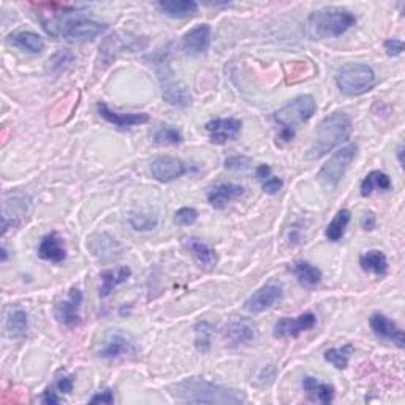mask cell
Returning <instances> with one entry per match:
<instances>
[{"instance_id": "1", "label": "cell", "mask_w": 405, "mask_h": 405, "mask_svg": "<svg viewBox=\"0 0 405 405\" xmlns=\"http://www.w3.org/2000/svg\"><path fill=\"white\" fill-rule=\"evenodd\" d=\"M178 401L187 404H244L242 392L203 378H185L176 385Z\"/></svg>"}, {"instance_id": "2", "label": "cell", "mask_w": 405, "mask_h": 405, "mask_svg": "<svg viewBox=\"0 0 405 405\" xmlns=\"http://www.w3.org/2000/svg\"><path fill=\"white\" fill-rule=\"evenodd\" d=\"M352 119L347 113H336L326 116L317 127L312 145L307 149L306 159L307 160H319L323 155L331 152L333 149L340 146L342 142L347 141L352 135Z\"/></svg>"}, {"instance_id": "3", "label": "cell", "mask_w": 405, "mask_h": 405, "mask_svg": "<svg viewBox=\"0 0 405 405\" xmlns=\"http://www.w3.org/2000/svg\"><path fill=\"white\" fill-rule=\"evenodd\" d=\"M357 24V16L342 7H325L310 13L306 22L307 35L312 40L336 39Z\"/></svg>"}, {"instance_id": "4", "label": "cell", "mask_w": 405, "mask_h": 405, "mask_svg": "<svg viewBox=\"0 0 405 405\" xmlns=\"http://www.w3.org/2000/svg\"><path fill=\"white\" fill-rule=\"evenodd\" d=\"M336 83L342 93L348 97H358L369 92L377 84V77L369 65L348 64L340 68Z\"/></svg>"}, {"instance_id": "5", "label": "cell", "mask_w": 405, "mask_h": 405, "mask_svg": "<svg viewBox=\"0 0 405 405\" xmlns=\"http://www.w3.org/2000/svg\"><path fill=\"white\" fill-rule=\"evenodd\" d=\"M315 111L317 102L312 95H299L276 111L274 113V121L282 128L295 130L299 124L307 122L315 114Z\"/></svg>"}, {"instance_id": "6", "label": "cell", "mask_w": 405, "mask_h": 405, "mask_svg": "<svg viewBox=\"0 0 405 405\" xmlns=\"http://www.w3.org/2000/svg\"><path fill=\"white\" fill-rule=\"evenodd\" d=\"M357 154H358L357 145H348L339 149V151L321 166V170L319 173V180L321 182V185L326 187L328 190H334L336 187L339 185L342 178H344L348 166L352 165V161L357 157Z\"/></svg>"}, {"instance_id": "7", "label": "cell", "mask_w": 405, "mask_h": 405, "mask_svg": "<svg viewBox=\"0 0 405 405\" xmlns=\"http://www.w3.org/2000/svg\"><path fill=\"white\" fill-rule=\"evenodd\" d=\"M60 35L64 36L67 41L72 43H83L91 41L103 32L107 26L91 18L77 15V16H68L64 21L60 22Z\"/></svg>"}, {"instance_id": "8", "label": "cell", "mask_w": 405, "mask_h": 405, "mask_svg": "<svg viewBox=\"0 0 405 405\" xmlns=\"http://www.w3.org/2000/svg\"><path fill=\"white\" fill-rule=\"evenodd\" d=\"M284 298V286L280 284H266L253 291V295L247 299L244 309L248 314H261L265 310L271 309L274 304H277Z\"/></svg>"}, {"instance_id": "9", "label": "cell", "mask_w": 405, "mask_h": 405, "mask_svg": "<svg viewBox=\"0 0 405 405\" xmlns=\"http://www.w3.org/2000/svg\"><path fill=\"white\" fill-rule=\"evenodd\" d=\"M317 325V317L312 312H304L296 319H280L274 326V338L288 339L298 338L301 333L310 331Z\"/></svg>"}, {"instance_id": "10", "label": "cell", "mask_w": 405, "mask_h": 405, "mask_svg": "<svg viewBox=\"0 0 405 405\" xmlns=\"http://www.w3.org/2000/svg\"><path fill=\"white\" fill-rule=\"evenodd\" d=\"M161 87H164V100L166 103L173 105V107H187L190 103V92L187 89V86L174 78L173 72L170 68H166L165 73H160Z\"/></svg>"}, {"instance_id": "11", "label": "cell", "mask_w": 405, "mask_h": 405, "mask_svg": "<svg viewBox=\"0 0 405 405\" xmlns=\"http://www.w3.org/2000/svg\"><path fill=\"white\" fill-rule=\"evenodd\" d=\"M151 171L152 176L160 182H171V180L179 179L185 173H189V166L182 160L164 155V157H157L152 161Z\"/></svg>"}, {"instance_id": "12", "label": "cell", "mask_w": 405, "mask_h": 405, "mask_svg": "<svg viewBox=\"0 0 405 405\" xmlns=\"http://www.w3.org/2000/svg\"><path fill=\"white\" fill-rule=\"evenodd\" d=\"M83 304V291L79 288H72L68 291L65 301H62L55 307V317L67 328H74L79 325V309Z\"/></svg>"}, {"instance_id": "13", "label": "cell", "mask_w": 405, "mask_h": 405, "mask_svg": "<svg viewBox=\"0 0 405 405\" xmlns=\"http://www.w3.org/2000/svg\"><path fill=\"white\" fill-rule=\"evenodd\" d=\"M241 127L242 122L239 119L228 117V119L209 121L206 124V132L209 133V138L214 145H227L228 141L238 138Z\"/></svg>"}, {"instance_id": "14", "label": "cell", "mask_w": 405, "mask_h": 405, "mask_svg": "<svg viewBox=\"0 0 405 405\" xmlns=\"http://www.w3.org/2000/svg\"><path fill=\"white\" fill-rule=\"evenodd\" d=\"M136 347L133 340H130L126 334L111 333L107 339L103 340V345L100 347L98 357L113 359L124 357V354H135Z\"/></svg>"}, {"instance_id": "15", "label": "cell", "mask_w": 405, "mask_h": 405, "mask_svg": "<svg viewBox=\"0 0 405 405\" xmlns=\"http://www.w3.org/2000/svg\"><path fill=\"white\" fill-rule=\"evenodd\" d=\"M211 46V26L199 24L190 29L182 39V49L189 55H201Z\"/></svg>"}, {"instance_id": "16", "label": "cell", "mask_w": 405, "mask_h": 405, "mask_svg": "<svg viewBox=\"0 0 405 405\" xmlns=\"http://www.w3.org/2000/svg\"><path fill=\"white\" fill-rule=\"evenodd\" d=\"M98 114L103 117L105 121L113 124L114 127L119 128H130L135 126H141L149 121L147 113H117V111L111 109L107 103L100 102L97 105Z\"/></svg>"}, {"instance_id": "17", "label": "cell", "mask_w": 405, "mask_h": 405, "mask_svg": "<svg viewBox=\"0 0 405 405\" xmlns=\"http://www.w3.org/2000/svg\"><path fill=\"white\" fill-rule=\"evenodd\" d=\"M371 328L376 336L386 340H391L394 342V344L399 348H404L405 347V339H404V333L399 329V326L396 325L394 321L390 320L388 317L383 315V314H373L371 317Z\"/></svg>"}, {"instance_id": "18", "label": "cell", "mask_w": 405, "mask_h": 405, "mask_svg": "<svg viewBox=\"0 0 405 405\" xmlns=\"http://www.w3.org/2000/svg\"><path fill=\"white\" fill-rule=\"evenodd\" d=\"M244 195V187L238 184H219L208 193V201L215 209H223L230 201Z\"/></svg>"}, {"instance_id": "19", "label": "cell", "mask_w": 405, "mask_h": 405, "mask_svg": "<svg viewBox=\"0 0 405 405\" xmlns=\"http://www.w3.org/2000/svg\"><path fill=\"white\" fill-rule=\"evenodd\" d=\"M184 246L189 248L193 253V257L199 263V266L203 267L204 271H213L217 265V253L211 246H208L206 242H203L201 239L197 238H187L184 239Z\"/></svg>"}, {"instance_id": "20", "label": "cell", "mask_w": 405, "mask_h": 405, "mask_svg": "<svg viewBox=\"0 0 405 405\" xmlns=\"http://www.w3.org/2000/svg\"><path fill=\"white\" fill-rule=\"evenodd\" d=\"M39 257L51 263H62L67 257L64 242L58 233H49L41 239L39 246Z\"/></svg>"}, {"instance_id": "21", "label": "cell", "mask_w": 405, "mask_h": 405, "mask_svg": "<svg viewBox=\"0 0 405 405\" xmlns=\"http://www.w3.org/2000/svg\"><path fill=\"white\" fill-rule=\"evenodd\" d=\"M223 334H225V338L234 345L251 344V342H253L255 338H257V331H255L253 325L246 320L230 323V325H227L225 329H223Z\"/></svg>"}, {"instance_id": "22", "label": "cell", "mask_w": 405, "mask_h": 405, "mask_svg": "<svg viewBox=\"0 0 405 405\" xmlns=\"http://www.w3.org/2000/svg\"><path fill=\"white\" fill-rule=\"evenodd\" d=\"M157 7L161 13L174 18V20L190 18L198 11V4L193 0H161Z\"/></svg>"}, {"instance_id": "23", "label": "cell", "mask_w": 405, "mask_h": 405, "mask_svg": "<svg viewBox=\"0 0 405 405\" xmlns=\"http://www.w3.org/2000/svg\"><path fill=\"white\" fill-rule=\"evenodd\" d=\"M132 276V270L128 266H119L116 270H109L102 272V285H100V298H107L109 296L116 286H119L121 284L127 282V280Z\"/></svg>"}, {"instance_id": "24", "label": "cell", "mask_w": 405, "mask_h": 405, "mask_svg": "<svg viewBox=\"0 0 405 405\" xmlns=\"http://www.w3.org/2000/svg\"><path fill=\"white\" fill-rule=\"evenodd\" d=\"M303 388L312 401L321 404H331L334 401V386L329 383H321L319 378L304 377Z\"/></svg>"}, {"instance_id": "25", "label": "cell", "mask_w": 405, "mask_h": 405, "mask_svg": "<svg viewBox=\"0 0 405 405\" xmlns=\"http://www.w3.org/2000/svg\"><path fill=\"white\" fill-rule=\"evenodd\" d=\"M8 41L13 46L22 49V51L32 54H40L43 49H45V41H43L41 36L35 32H29V30L11 34L8 36Z\"/></svg>"}, {"instance_id": "26", "label": "cell", "mask_w": 405, "mask_h": 405, "mask_svg": "<svg viewBox=\"0 0 405 405\" xmlns=\"http://www.w3.org/2000/svg\"><path fill=\"white\" fill-rule=\"evenodd\" d=\"M291 271L296 276L298 282L303 286H307V288H314V286L319 285L323 277L319 267L307 263V261H296V263H293Z\"/></svg>"}, {"instance_id": "27", "label": "cell", "mask_w": 405, "mask_h": 405, "mask_svg": "<svg viewBox=\"0 0 405 405\" xmlns=\"http://www.w3.org/2000/svg\"><path fill=\"white\" fill-rule=\"evenodd\" d=\"M359 266L363 271L377 274V276H385L388 272V260L382 251H367L361 253Z\"/></svg>"}, {"instance_id": "28", "label": "cell", "mask_w": 405, "mask_h": 405, "mask_svg": "<svg viewBox=\"0 0 405 405\" xmlns=\"http://www.w3.org/2000/svg\"><path fill=\"white\" fill-rule=\"evenodd\" d=\"M391 179L383 171H371L361 182V195L371 197L376 190H390Z\"/></svg>"}, {"instance_id": "29", "label": "cell", "mask_w": 405, "mask_h": 405, "mask_svg": "<svg viewBox=\"0 0 405 405\" xmlns=\"http://www.w3.org/2000/svg\"><path fill=\"white\" fill-rule=\"evenodd\" d=\"M5 328H7V333L11 336V338H15V339L24 338L29 328L27 314L21 309L11 310L7 317V321H5Z\"/></svg>"}, {"instance_id": "30", "label": "cell", "mask_w": 405, "mask_h": 405, "mask_svg": "<svg viewBox=\"0 0 405 405\" xmlns=\"http://www.w3.org/2000/svg\"><path fill=\"white\" fill-rule=\"evenodd\" d=\"M352 220V213L348 209H340L338 214L334 215V219L329 223L326 228V238L331 242H338L344 238L345 230L348 227V223Z\"/></svg>"}, {"instance_id": "31", "label": "cell", "mask_w": 405, "mask_h": 405, "mask_svg": "<svg viewBox=\"0 0 405 405\" xmlns=\"http://www.w3.org/2000/svg\"><path fill=\"white\" fill-rule=\"evenodd\" d=\"M354 352V347L352 344H345L339 348H329V350L325 352L323 358L328 361L329 364H333L336 369L344 371L347 369L348 361H350V357Z\"/></svg>"}, {"instance_id": "32", "label": "cell", "mask_w": 405, "mask_h": 405, "mask_svg": "<svg viewBox=\"0 0 405 405\" xmlns=\"http://www.w3.org/2000/svg\"><path fill=\"white\" fill-rule=\"evenodd\" d=\"M128 223L135 232H151L157 228L159 217L152 213H135L128 217Z\"/></svg>"}, {"instance_id": "33", "label": "cell", "mask_w": 405, "mask_h": 405, "mask_svg": "<svg viewBox=\"0 0 405 405\" xmlns=\"http://www.w3.org/2000/svg\"><path fill=\"white\" fill-rule=\"evenodd\" d=\"M211 336L213 328L208 321H201L195 326V347L199 353H208L211 350Z\"/></svg>"}, {"instance_id": "34", "label": "cell", "mask_w": 405, "mask_h": 405, "mask_svg": "<svg viewBox=\"0 0 405 405\" xmlns=\"http://www.w3.org/2000/svg\"><path fill=\"white\" fill-rule=\"evenodd\" d=\"M154 140L161 146H176L182 142V135L174 127H161L155 132Z\"/></svg>"}, {"instance_id": "35", "label": "cell", "mask_w": 405, "mask_h": 405, "mask_svg": "<svg viewBox=\"0 0 405 405\" xmlns=\"http://www.w3.org/2000/svg\"><path fill=\"white\" fill-rule=\"evenodd\" d=\"M92 252L97 255V257H111V255H114L117 251H119L121 246L117 244V241L113 238H108V241H103V246L100 241H92Z\"/></svg>"}, {"instance_id": "36", "label": "cell", "mask_w": 405, "mask_h": 405, "mask_svg": "<svg viewBox=\"0 0 405 405\" xmlns=\"http://www.w3.org/2000/svg\"><path fill=\"white\" fill-rule=\"evenodd\" d=\"M198 219V211L193 208H180L174 215V223L179 227H189Z\"/></svg>"}, {"instance_id": "37", "label": "cell", "mask_w": 405, "mask_h": 405, "mask_svg": "<svg viewBox=\"0 0 405 405\" xmlns=\"http://www.w3.org/2000/svg\"><path fill=\"white\" fill-rule=\"evenodd\" d=\"M251 165V159L244 157V155H234V157H230L225 160V168L227 170H246Z\"/></svg>"}, {"instance_id": "38", "label": "cell", "mask_w": 405, "mask_h": 405, "mask_svg": "<svg viewBox=\"0 0 405 405\" xmlns=\"http://www.w3.org/2000/svg\"><path fill=\"white\" fill-rule=\"evenodd\" d=\"M261 187H263V190L266 193H270V195H276V193L282 190L284 180L276 178V176H270L267 179H265L263 182H261Z\"/></svg>"}, {"instance_id": "39", "label": "cell", "mask_w": 405, "mask_h": 405, "mask_svg": "<svg viewBox=\"0 0 405 405\" xmlns=\"http://www.w3.org/2000/svg\"><path fill=\"white\" fill-rule=\"evenodd\" d=\"M385 51L391 58H396V55H401L404 51V41L397 39H390L385 41Z\"/></svg>"}, {"instance_id": "40", "label": "cell", "mask_w": 405, "mask_h": 405, "mask_svg": "<svg viewBox=\"0 0 405 405\" xmlns=\"http://www.w3.org/2000/svg\"><path fill=\"white\" fill-rule=\"evenodd\" d=\"M89 402L91 404H108L109 405V404L114 402V392H113V390L107 388V390L97 392V394L93 397H91Z\"/></svg>"}, {"instance_id": "41", "label": "cell", "mask_w": 405, "mask_h": 405, "mask_svg": "<svg viewBox=\"0 0 405 405\" xmlns=\"http://www.w3.org/2000/svg\"><path fill=\"white\" fill-rule=\"evenodd\" d=\"M73 377L72 376H62L59 380H58V390L60 392H64V394H70V392L73 391Z\"/></svg>"}, {"instance_id": "42", "label": "cell", "mask_w": 405, "mask_h": 405, "mask_svg": "<svg viewBox=\"0 0 405 405\" xmlns=\"http://www.w3.org/2000/svg\"><path fill=\"white\" fill-rule=\"evenodd\" d=\"M377 225V219H376V215H373V213H366L363 215V219H361V227H363V230H366V232H372L373 228H376Z\"/></svg>"}, {"instance_id": "43", "label": "cell", "mask_w": 405, "mask_h": 405, "mask_svg": "<svg viewBox=\"0 0 405 405\" xmlns=\"http://www.w3.org/2000/svg\"><path fill=\"white\" fill-rule=\"evenodd\" d=\"M41 402L43 404H60V397H58V394H55L54 390L53 388H48L45 391V394H43L41 397Z\"/></svg>"}, {"instance_id": "44", "label": "cell", "mask_w": 405, "mask_h": 405, "mask_svg": "<svg viewBox=\"0 0 405 405\" xmlns=\"http://www.w3.org/2000/svg\"><path fill=\"white\" fill-rule=\"evenodd\" d=\"M402 154H404V147H402V146H399V149H397V157H399V164H401V166H404Z\"/></svg>"}]
</instances>
